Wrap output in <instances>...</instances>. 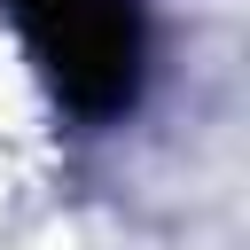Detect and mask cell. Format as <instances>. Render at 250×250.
Returning a JSON list of instances; mask_svg holds the SVG:
<instances>
[{"instance_id":"1","label":"cell","mask_w":250,"mask_h":250,"mask_svg":"<svg viewBox=\"0 0 250 250\" xmlns=\"http://www.w3.org/2000/svg\"><path fill=\"white\" fill-rule=\"evenodd\" d=\"M31 62L78 117H117L141 94L148 31L133 0H8Z\"/></svg>"}]
</instances>
